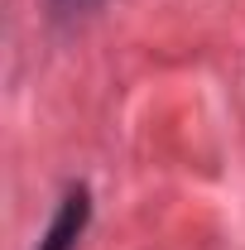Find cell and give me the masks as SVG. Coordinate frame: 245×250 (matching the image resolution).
I'll return each instance as SVG.
<instances>
[{"mask_svg": "<svg viewBox=\"0 0 245 250\" xmlns=\"http://www.w3.org/2000/svg\"><path fill=\"white\" fill-rule=\"evenodd\" d=\"M82 221H87V192H72V197L62 202L58 221H53V231L43 236L39 250H72V241L82 236Z\"/></svg>", "mask_w": 245, "mask_h": 250, "instance_id": "cell-1", "label": "cell"}, {"mask_svg": "<svg viewBox=\"0 0 245 250\" xmlns=\"http://www.w3.org/2000/svg\"><path fill=\"white\" fill-rule=\"evenodd\" d=\"M62 10H87V5H92V0H58Z\"/></svg>", "mask_w": 245, "mask_h": 250, "instance_id": "cell-2", "label": "cell"}]
</instances>
